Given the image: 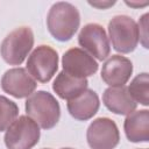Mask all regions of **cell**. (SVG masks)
Returning a JSON list of instances; mask_svg holds the SVG:
<instances>
[{"mask_svg":"<svg viewBox=\"0 0 149 149\" xmlns=\"http://www.w3.org/2000/svg\"><path fill=\"white\" fill-rule=\"evenodd\" d=\"M78 9L69 2H56L49 10L47 24L51 35L58 41L70 40L79 27Z\"/></svg>","mask_w":149,"mask_h":149,"instance_id":"cell-1","label":"cell"},{"mask_svg":"<svg viewBox=\"0 0 149 149\" xmlns=\"http://www.w3.org/2000/svg\"><path fill=\"white\" fill-rule=\"evenodd\" d=\"M26 111L30 119L44 129L52 128L58 122L61 115L58 101L44 91L35 92L27 99Z\"/></svg>","mask_w":149,"mask_h":149,"instance_id":"cell-2","label":"cell"},{"mask_svg":"<svg viewBox=\"0 0 149 149\" xmlns=\"http://www.w3.org/2000/svg\"><path fill=\"white\" fill-rule=\"evenodd\" d=\"M108 31L112 44L116 51L127 54L133 51L137 45L139 28L129 16H114L108 23Z\"/></svg>","mask_w":149,"mask_h":149,"instance_id":"cell-3","label":"cell"},{"mask_svg":"<svg viewBox=\"0 0 149 149\" xmlns=\"http://www.w3.org/2000/svg\"><path fill=\"white\" fill-rule=\"evenodd\" d=\"M34 44V35L29 27H20L13 30L2 41L0 51L2 58L13 65L21 64Z\"/></svg>","mask_w":149,"mask_h":149,"instance_id":"cell-4","label":"cell"},{"mask_svg":"<svg viewBox=\"0 0 149 149\" xmlns=\"http://www.w3.org/2000/svg\"><path fill=\"white\" fill-rule=\"evenodd\" d=\"M40 139L37 123L28 118L20 116L8 127L5 135V143L8 149H31Z\"/></svg>","mask_w":149,"mask_h":149,"instance_id":"cell-5","label":"cell"},{"mask_svg":"<svg viewBox=\"0 0 149 149\" xmlns=\"http://www.w3.org/2000/svg\"><path fill=\"white\" fill-rule=\"evenodd\" d=\"M58 68V55L49 45L37 47L28 58L27 69L29 73L41 83L51 79Z\"/></svg>","mask_w":149,"mask_h":149,"instance_id":"cell-6","label":"cell"},{"mask_svg":"<svg viewBox=\"0 0 149 149\" xmlns=\"http://www.w3.org/2000/svg\"><path fill=\"white\" fill-rule=\"evenodd\" d=\"M86 137L91 149H114L120 139L116 125L107 118L94 120L87 129Z\"/></svg>","mask_w":149,"mask_h":149,"instance_id":"cell-7","label":"cell"},{"mask_svg":"<svg viewBox=\"0 0 149 149\" xmlns=\"http://www.w3.org/2000/svg\"><path fill=\"white\" fill-rule=\"evenodd\" d=\"M79 44L98 59H105L109 54V42L104 28L95 23L86 24L78 37Z\"/></svg>","mask_w":149,"mask_h":149,"instance_id":"cell-8","label":"cell"},{"mask_svg":"<svg viewBox=\"0 0 149 149\" xmlns=\"http://www.w3.org/2000/svg\"><path fill=\"white\" fill-rule=\"evenodd\" d=\"M64 72L76 78H85L93 74L97 69V62L84 50L73 48L68 50L62 59Z\"/></svg>","mask_w":149,"mask_h":149,"instance_id":"cell-9","label":"cell"},{"mask_svg":"<svg viewBox=\"0 0 149 149\" xmlns=\"http://www.w3.org/2000/svg\"><path fill=\"white\" fill-rule=\"evenodd\" d=\"M133 71L132 62L120 55H113L102 65L101 78L112 87H121L129 79Z\"/></svg>","mask_w":149,"mask_h":149,"instance_id":"cell-10","label":"cell"},{"mask_svg":"<svg viewBox=\"0 0 149 149\" xmlns=\"http://www.w3.org/2000/svg\"><path fill=\"white\" fill-rule=\"evenodd\" d=\"M2 90L15 98L30 95L36 88V81L26 72L24 69L16 68L5 72L1 79Z\"/></svg>","mask_w":149,"mask_h":149,"instance_id":"cell-11","label":"cell"},{"mask_svg":"<svg viewBox=\"0 0 149 149\" xmlns=\"http://www.w3.org/2000/svg\"><path fill=\"white\" fill-rule=\"evenodd\" d=\"M102 100L106 107L115 114H130L136 107V102L123 86L107 88L102 95Z\"/></svg>","mask_w":149,"mask_h":149,"instance_id":"cell-12","label":"cell"},{"mask_svg":"<svg viewBox=\"0 0 149 149\" xmlns=\"http://www.w3.org/2000/svg\"><path fill=\"white\" fill-rule=\"evenodd\" d=\"M99 108V98L92 90L84 91L80 95L69 100L68 109L70 114L78 120H87L92 118Z\"/></svg>","mask_w":149,"mask_h":149,"instance_id":"cell-13","label":"cell"},{"mask_svg":"<svg viewBox=\"0 0 149 149\" xmlns=\"http://www.w3.org/2000/svg\"><path fill=\"white\" fill-rule=\"evenodd\" d=\"M125 132L132 142H146L149 139V112L147 109L130 113L125 120Z\"/></svg>","mask_w":149,"mask_h":149,"instance_id":"cell-14","label":"cell"},{"mask_svg":"<svg viewBox=\"0 0 149 149\" xmlns=\"http://www.w3.org/2000/svg\"><path fill=\"white\" fill-rule=\"evenodd\" d=\"M87 80L85 78H76L62 71L54 81V91L63 99H74L86 91Z\"/></svg>","mask_w":149,"mask_h":149,"instance_id":"cell-15","label":"cell"},{"mask_svg":"<svg viewBox=\"0 0 149 149\" xmlns=\"http://www.w3.org/2000/svg\"><path fill=\"white\" fill-rule=\"evenodd\" d=\"M148 74L147 73H141L136 76L133 81L130 83L128 87V93L133 98L134 101H137L144 106L148 105L149 98H148Z\"/></svg>","mask_w":149,"mask_h":149,"instance_id":"cell-16","label":"cell"},{"mask_svg":"<svg viewBox=\"0 0 149 149\" xmlns=\"http://www.w3.org/2000/svg\"><path fill=\"white\" fill-rule=\"evenodd\" d=\"M17 106L6 97L0 95V130H5L17 116Z\"/></svg>","mask_w":149,"mask_h":149,"instance_id":"cell-17","label":"cell"},{"mask_svg":"<svg viewBox=\"0 0 149 149\" xmlns=\"http://www.w3.org/2000/svg\"><path fill=\"white\" fill-rule=\"evenodd\" d=\"M114 2H115V1H106V2H104V1H102V2H101V1H90L88 3L92 5V6H94V7L105 9V8H107V7L112 6V5H114Z\"/></svg>","mask_w":149,"mask_h":149,"instance_id":"cell-18","label":"cell"},{"mask_svg":"<svg viewBox=\"0 0 149 149\" xmlns=\"http://www.w3.org/2000/svg\"><path fill=\"white\" fill-rule=\"evenodd\" d=\"M126 3L129 5V6H136V7H137V6H144V5H147L148 2L146 1V2H140V3H139V2H126Z\"/></svg>","mask_w":149,"mask_h":149,"instance_id":"cell-19","label":"cell"},{"mask_svg":"<svg viewBox=\"0 0 149 149\" xmlns=\"http://www.w3.org/2000/svg\"><path fill=\"white\" fill-rule=\"evenodd\" d=\"M63 149H71V148H63Z\"/></svg>","mask_w":149,"mask_h":149,"instance_id":"cell-20","label":"cell"}]
</instances>
